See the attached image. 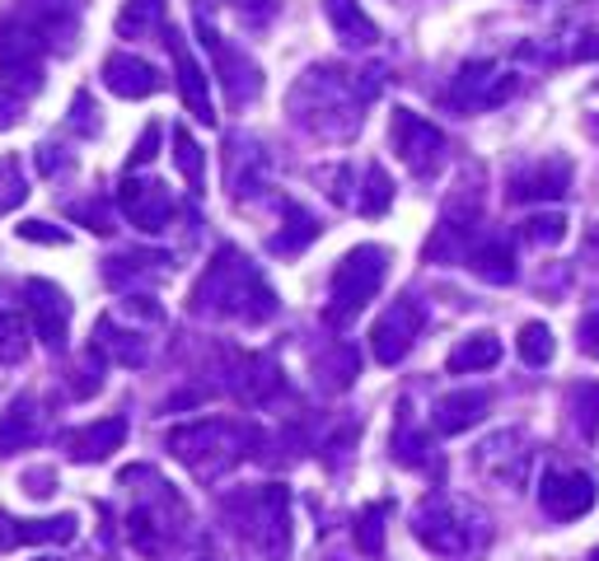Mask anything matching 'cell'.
<instances>
[{
	"label": "cell",
	"instance_id": "obj_37",
	"mask_svg": "<svg viewBox=\"0 0 599 561\" xmlns=\"http://www.w3.org/2000/svg\"><path fill=\"white\" fill-rule=\"evenodd\" d=\"M394 459H398V463H421V459H427V440L403 431L398 440H394Z\"/></svg>",
	"mask_w": 599,
	"mask_h": 561
},
{
	"label": "cell",
	"instance_id": "obj_5",
	"mask_svg": "<svg viewBox=\"0 0 599 561\" xmlns=\"http://www.w3.org/2000/svg\"><path fill=\"white\" fill-rule=\"evenodd\" d=\"M412 534H417V542L427 552L450 557V561L478 552L483 538H487L483 515L473 511V505H464V501H450V496H431L427 505H421L417 519H412Z\"/></svg>",
	"mask_w": 599,
	"mask_h": 561
},
{
	"label": "cell",
	"instance_id": "obj_20",
	"mask_svg": "<svg viewBox=\"0 0 599 561\" xmlns=\"http://www.w3.org/2000/svg\"><path fill=\"white\" fill-rule=\"evenodd\" d=\"M468 267H473V276L478 280H487V286H510L516 280V249H510V239H501V234H483L478 243L468 249Z\"/></svg>",
	"mask_w": 599,
	"mask_h": 561
},
{
	"label": "cell",
	"instance_id": "obj_7",
	"mask_svg": "<svg viewBox=\"0 0 599 561\" xmlns=\"http://www.w3.org/2000/svg\"><path fill=\"white\" fill-rule=\"evenodd\" d=\"M43 51L47 43L33 33L24 20L0 24V90L24 99L43 84Z\"/></svg>",
	"mask_w": 599,
	"mask_h": 561
},
{
	"label": "cell",
	"instance_id": "obj_12",
	"mask_svg": "<svg viewBox=\"0 0 599 561\" xmlns=\"http://www.w3.org/2000/svg\"><path fill=\"white\" fill-rule=\"evenodd\" d=\"M24 305H29V319H33V332L47 351H61L66 346V328H70V300L57 280H43L33 276L24 286Z\"/></svg>",
	"mask_w": 599,
	"mask_h": 561
},
{
	"label": "cell",
	"instance_id": "obj_10",
	"mask_svg": "<svg viewBox=\"0 0 599 561\" xmlns=\"http://www.w3.org/2000/svg\"><path fill=\"white\" fill-rule=\"evenodd\" d=\"M516 94V76H501L491 61H468L460 76H454V90H450V103L460 113H483V108H497Z\"/></svg>",
	"mask_w": 599,
	"mask_h": 561
},
{
	"label": "cell",
	"instance_id": "obj_27",
	"mask_svg": "<svg viewBox=\"0 0 599 561\" xmlns=\"http://www.w3.org/2000/svg\"><path fill=\"white\" fill-rule=\"evenodd\" d=\"M314 239H319V220H314L305 206L286 202V230L272 234V253H300V249H305V243H314Z\"/></svg>",
	"mask_w": 599,
	"mask_h": 561
},
{
	"label": "cell",
	"instance_id": "obj_24",
	"mask_svg": "<svg viewBox=\"0 0 599 561\" xmlns=\"http://www.w3.org/2000/svg\"><path fill=\"white\" fill-rule=\"evenodd\" d=\"M225 173H230V192L244 197V192H258L262 187V154L253 140H230V150H225Z\"/></svg>",
	"mask_w": 599,
	"mask_h": 561
},
{
	"label": "cell",
	"instance_id": "obj_34",
	"mask_svg": "<svg viewBox=\"0 0 599 561\" xmlns=\"http://www.w3.org/2000/svg\"><path fill=\"white\" fill-rule=\"evenodd\" d=\"M524 239L539 243V249H553V243L567 239V216L562 210H543V216L524 220Z\"/></svg>",
	"mask_w": 599,
	"mask_h": 561
},
{
	"label": "cell",
	"instance_id": "obj_1",
	"mask_svg": "<svg viewBox=\"0 0 599 561\" xmlns=\"http://www.w3.org/2000/svg\"><path fill=\"white\" fill-rule=\"evenodd\" d=\"M380 70H370V80H357L351 70L342 66H309L305 76L295 80L291 90V117L300 122V127H309L314 136H332L342 140L361 127V108L370 103V94H375V80Z\"/></svg>",
	"mask_w": 599,
	"mask_h": 561
},
{
	"label": "cell",
	"instance_id": "obj_30",
	"mask_svg": "<svg viewBox=\"0 0 599 561\" xmlns=\"http://www.w3.org/2000/svg\"><path fill=\"white\" fill-rule=\"evenodd\" d=\"M516 346H520V360L530 365V370H543V365H553V356H557V342H553L549 323H524Z\"/></svg>",
	"mask_w": 599,
	"mask_h": 561
},
{
	"label": "cell",
	"instance_id": "obj_18",
	"mask_svg": "<svg viewBox=\"0 0 599 561\" xmlns=\"http://www.w3.org/2000/svg\"><path fill=\"white\" fill-rule=\"evenodd\" d=\"M572 187V160H543L510 179V202H557Z\"/></svg>",
	"mask_w": 599,
	"mask_h": 561
},
{
	"label": "cell",
	"instance_id": "obj_31",
	"mask_svg": "<svg viewBox=\"0 0 599 561\" xmlns=\"http://www.w3.org/2000/svg\"><path fill=\"white\" fill-rule=\"evenodd\" d=\"M173 160H179V173L188 179V187H197V192H202V179H206V154H202L197 140H192L188 127H173Z\"/></svg>",
	"mask_w": 599,
	"mask_h": 561
},
{
	"label": "cell",
	"instance_id": "obj_16",
	"mask_svg": "<svg viewBox=\"0 0 599 561\" xmlns=\"http://www.w3.org/2000/svg\"><path fill=\"white\" fill-rule=\"evenodd\" d=\"M70 459L76 463H103L127 445V416H103V421H90V426L70 431Z\"/></svg>",
	"mask_w": 599,
	"mask_h": 561
},
{
	"label": "cell",
	"instance_id": "obj_15",
	"mask_svg": "<svg viewBox=\"0 0 599 561\" xmlns=\"http://www.w3.org/2000/svg\"><path fill=\"white\" fill-rule=\"evenodd\" d=\"M197 33H202V47L216 57V66H221V80H225V90H230V99L235 103H249L258 90H262V80H258V66L244 57V51H235V47H225L221 43V33L211 28L206 20L197 24Z\"/></svg>",
	"mask_w": 599,
	"mask_h": 561
},
{
	"label": "cell",
	"instance_id": "obj_11",
	"mask_svg": "<svg viewBox=\"0 0 599 561\" xmlns=\"http://www.w3.org/2000/svg\"><path fill=\"white\" fill-rule=\"evenodd\" d=\"M539 505L562 524L580 519V515L595 511V482L576 468H549L539 478Z\"/></svg>",
	"mask_w": 599,
	"mask_h": 561
},
{
	"label": "cell",
	"instance_id": "obj_8",
	"mask_svg": "<svg viewBox=\"0 0 599 561\" xmlns=\"http://www.w3.org/2000/svg\"><path fill=\"white\" fill-rule=\"evenodd\" d=\"M389 131H394V150H398V160L408 164L417 179H436L440 164H445V131L436 127V122H427L421 113L412 108H394V122H389Z\"/></svg>",
	"mask_w": 599,
	"mask_h": 561
},
{
	"label": "cell",
	"instance_id": "obj_29",
	"mask_svg": "<svg viewBox=\"0 0 599 561\" xmlns=\"http://www.w3.org/2000/svg\"><path fill=\"white\" fill-rule=\"evenodd\" d=\"M567 408H572L576 431L586 435V440H595V435H599V383H590V379L572 383V393H567Z\"/></svg>",
	"mask_w": 599,
	"mask_h": 561
},
{
	"label": "cell",
	"instance_id": "obj_25",
	"mask_svg": "<svg viewBox=\"0 0 599 561\" xmlns=\"http://www.w3.org/2000/svg\"><path fill=\"white\" fill-rule=\"evenodd\" d=\"M38 440V408H33V398H14L10 412L0 416V454H14Z\"/></svg>",
	"mask_w": 599,
	"mask_h": 561
},
{
	"label": "cell",
	"instance_id": "obj_36",
	"mask_svg": "<svg viewBox=\"0 0 599 561\" xmlns=\"http://www.w3.org/2000/svg\"><path fill=\"white\" fill-rule=\"evenodd\" d=\"M576 337H580V351H586L590 360H599V305L580 319V328H576Z\"/></svg>",
	"mask_w": 599,
	"mask_h": 561
},
{
	"label": "cell",
	"instance_id": "obj_22",
	"mask_svg": "<svg viewBox=\"0 0 599 561\" xmlns=\"http://www.w3.org/2000/svg\"><path fill=\"white\" fill-rule=\"evenodd\" d=\"M324 14H328L332 33H338L347 47H375L380 43V28L361 10V0H324Z\"/></svg>",
	"mask_w": 599,
	"mask_h": 561
},
{
	"label": "cell",
	"instance_id": "obj_6",
	"mask_svg": "<svg viewBox=\"0 0 599 561\" xmlns=\"http://www.w3.org/2000/svg\"><path fill=\"white\" fill-rule=\"evenodd\" d=\"M244 445H249V431L235 426V421H221V416L169 431V449L179 454L192 472H202V478H216L221 468H230L244 454Z\"/></svg>",
	"mask_w": 599,
	"mask_h": 561
},
{
	"label": "cell",
	"instance_id": "obj_9",
	"mask_svg": "<svg viewBox=\"0 0 599 561\" xmlns=\"http://www.w3.org/2000/svg\"><path fill=\"white\" fill-rule=\"evenodd\" d=\"M421 305L412 300V295H403V300H394L389 309L380 313V323L370 328V351H375L380 365H398L403 356L412 351V342L421 337Z\"/></svg>",
	"mask_w": 599,
	"mask_h": 561
},
{
	"label": "cell",
	"instance_id": "obj_26",
	"mask_svg": "<svg viewBox=\"0 0 599 561\" xmlns=\"http://www.w3.org/2000/svg\"><path fill=\"white\" fill-rule=\"evenodd\" d=\"M276 389H281V375H276L272 356H249V360H244V375H239V398L244 402H268Z\"/></svg>",
	"mask_w": 599,
	"mask_h": 561
},
{
	"label": "cell",
	"instance_id": "obj_13",
	"mask_svg": "<svg viewBox=\"0 0 599 561\" xmlns=\"http://www.w3.org/2000/svg\"><path fill=\"white\" fill-rule=\"evenodd\" d=\"M122 216H127L140 234H160L173 220V192L160 179H127L117 192Z\"/></svg>",
	"mask_w": 599,
	"mask_h": 561
},
{
	"label": "cell",
	"instance_id": "obj_32",
	"mask_svg": "<svg viewBox=\"0 0 599 561\" xmlns=\"http://www.w3.org/2000/svg\"><path fill=\"white\" fill-rule=\"evenodd\" d=\"M394 202V183L389 173H384V164H370L365 169V197H361V216H384Z\"/></svg>",
	"mask_w": 599,
	"mask_h": 561
},
{
	"label": "cell",
	"instance_id": "obj_40",
	"mask_svg": "<svg viewBox=\"0 0 599 561\" xmlns=\"http://www.w3.org/2000/svg\"><path fill=\"white\" fill-rule=\"evenodd\" d=\"M595 90H599V80H595Z\"/></svg>",
	"mask_w": 599,
	"mask_h": 561
},
{
	"label": "cell",
	"instance_id": "obj_38",
	"mask_svg": "<svg viewBox=\"0 0 599 561\" xmlns=\"http://www.w3.org/2000/svg\"><path fill=\"white\" fill-rule=\"evenodd\" d=\"M20 239H33V243H66L61 230H47V220H24V225H20Z\"/></svg>",
	"mask_w": 599,
	"mask_h": 561
},
{
	"label": "cell",
	"instance_id": "obj_14",
	"mask_svg": "<svg viewBox=\"0 0 599 561\" xmlns=\"http://www.w3.org/2000/svg\"><path fill=\"white\" fill-rule=\"evenodd\" d=\"M165 47L173 57V70H179V94L188 103V113L197 122H216V108H211V84H206V70L192 57V47L179 28H165Z\"/></svg>",
	"mask_w": 599,
	"mask_h": 561
},
{
	"label": "cell",
	"instance_id": "obj_4",
	"mask_svg": "<svg viewBox=\"0 0 599 561\" xmlns=\"http://www.w3.org/2000/svg\"><path fill=\"white\" fill-rule=\"evenodd\" d=\"M384 276H389V249H380V243H361V249H351L338 267H332V286H328V309L324 319L332 328H347L357 313L375 300Z\"/></svg>",
	"mask_w": 599,
	"mask_h": 561
},
{
	"label": "cell",
	"instance_id": "obj_19",
	"mask_svg": "<svg viewBox=\"0 0 599 561\" xmlns=\"http://www.w3.org/2000/svg\"><path fill=\"white\" fill-rule=\"evenodd\" d=\"M487 408H491V393L487 389H460V393H445V398L436 402L431 421H436L440 435H464V431H473L487 416Z\"/></svg>",
	"mask_w": 599,
	"mask_h": 561
},
{
	"label": "cell",
	"instance_id": "obj_2",
	"mask_svg": "<svg viewBox=\"0 0 599 561\" xmlns=\"http://www.w3.org/2000/svg\"><path fill=\"white\" fill-rule=\"evenodd\" d=\"M192 313L202 319H239V323H268L276 313V290L262 280V272L253 267L244 253L221 249L206 262V272L192 286Z\"/></svg>",
	"mask_w": 599,
	"mask_h": 561
},
{
	"label": "cell",
	"instance_id": "obj_23",
	"mask_svg": "<svg viewBox=\"0 0 599 561\" xmlns=\"http://www.w3.org/2000/svg\"><path fill=\"white\" fill-rule=\"evenodd\" d=\"M497 360H501L497 332H473V337H464L450 351V375H478V370H491Z\"/></svg>",
	"mask_w": 599,
	"mask_h": 561
},
{
	"label": "cell",
	"instance_id": "obj_21",
	"mask_svg": "<svg viewBox=\"0 0 599 561\" xmlns=\"http://www.w3.org/2000/svg\"><path fill=\"white\" fill-rule=\"evenodd\" d=\"M20 14L47 47L76 33V0H20Z\"/></svg>",
	"mask_w": 599,
	"mask_h": 561
},
{
	"label": "cell",
	"instance_id": "obj_3",
	"mask_svg": "<svg viewBox=\"0 0 599 561\" xmlns=\"http://www.w3.org/2000/svg\"><path fill=\"white\" fill-rule=\"evenodd\" d=\"M225 511L235 515L239 534L253 542V548L268 561H286L291 557V491L286 486H258L244 491V496H230Z\"/></svg>",
	"mask_w": 599,
	"mask_h": 561
},
{
	"label": "cell",
	"instance_id": "obj_39",
	"mask_svg": "<svg viewBox=\"0 0 599 561\" xmlns=\"http://www.w3.org/2000/svg\"><path fill=\"white\" fill-rule=\"evenodd\" d=\"M70 216H76V220H90V230H94V234H109V230H113L109 216H103V206H76Z\"/></svg>",
	"mask_w": 599,
	"mask_h": 561
},
{
	"label": "cell",
	"instance_id": "obj_35",
	"mask_svg": "<svg viewBox=\"0 0 599 561\" xmlns=\"http://www.w3.org/2000/svg\"><path fill=\"white\" fill-rule=\"evenodd\" d=\"M155 146H160V122H150V127H146V131H140V140H136V150H132V160H127V169H146V164L155 160V154H160V150H155Z\"/></svg>",
	"mask_w": 599,
	"mask_h": 561
},
{
	"label": "cell",
	"instance_id": "obj_17",
	"mask_svg": "<svg viewBox=\"0 0 599 561\" xmlns=\"http://www.w3.org/2000/svg\"><path fill=\"white\" fill-rule=\"evenodd\" d=\"M103 84H109L117 99H150L160 90V70L150 61L132 57V51H113V57L103 61Z\"/></svg>",
	"mask_w": 599,
	"mask_h": 561
},
{
	"label": "cell",
	"instance_id": "obj_33",
	"mask_svg": "<svg viewBox=\"0 0 599 561\" xmlns=\"http://www.w3.org/2000/svg\"><path fill=\"white\" fill-rule=\"evenodd\" d=\"M384 515H389V501L370 505V511L357 519V548L365 557H380L384 552Z\"/></svg>",
	"mask_w": 599,
	"mask_h": 561
},
{
	"label": "cell",
	"instance_id": "obj_28",
	"mask_svg": "<svg viewBox=\"0 0 599 561\" xmlns=\"http://www.w3.org/2000/svg\"><path fill=\"white\" fill-rule=\"evenodd\" d=\"M165 20V0H127L117 14V33L122 38H146V33H155Z\"/></svg>",
	"mask_w": 599,
	"mask_h": 561
}]
</instances>
